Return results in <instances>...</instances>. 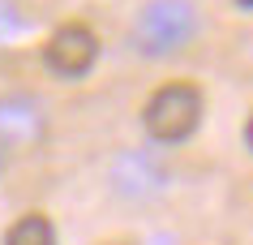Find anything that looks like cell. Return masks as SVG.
I'll list each match as a JSON object with an SVG mask.
<instances>
[{
	"label": "cell",
	"mask_w": 253,
	"mask_h": 245,
	"mask_svg": "<svg viewBox=\"0 0 253 245\" xmlns=\"http://www.w3.org/2000/svg\"><path fill=\"white\" fill-rule=\"evenodd\" d=\"M142 125L163 147H176V142L193 138L198 125H202V91L193 82H168V86H159L146 99V108H142Z\"/></svg>",
	"instance_id": "obj_1"
},
{
	"label": "cell",
	"mask_w": 253,
	"mask_h": 245,
	"mask_svg": "<svg viewBox=\"0 0 253 245\" xmlns=\"http://www.w3.org/2000/svg\"><path fill=\"white\" fill-rule=\"evenodd\" d=\"M193 30H198V13L189 0H150L133 22V48L146 56H163L189 43Z\"/></svg>",
	"instance_id": "obj_2"
},
{
	"label": "cell",
	"mask_w": 253,
	"mask_h": 245,
	"mask_svg": "<svg viewBox=\"0 0 253 245\" xmlns=\"http://www.w3.org/2000/svg\"><path fill=\"white\" fill-rule=\"evenodd\" d=\"M43 60L56 78H86L99 60V39L90 26L82 22H65L60 30H52V39L43 48Z\"/></svg>",
	"instance_id": "obj_3"
},
{
	"label": "cell",
	"mask_w": 253,
	"mask_h": 245,
	"mask_svg": "<svg viewBox=\"0 0 253 245\" xmlns=\"http://www.w3.org/2000/svg\"><path fill=\"white\" fill-rule=\"evenodd\" d=\"M39 129H43V116L35 103H26V99L0 103V138L4 142H30V138H39Z\"/></svg>",
	"instance_id": "obj_4"
},
{
	"label": "cell",
	"mask_w": 253,
	"mask_h": 245,
	"mask_svg": "<svg viewBox=\"0 0 253 245\" xmlns=\"http://www.w3.org/2000/svg\"><path fill=\"white\" fill-rule=\"evenodd\" d=\"M0 245H56V228H52L47 215L30 211V215H22V219L9 224V232H4Z\"/></svg>",
	"instance_id": "obj_5"
},
{
	"label": "cell",
	"mask_w": 253,
	"mask_h": 245,
	"mask_svg": "<svg viewBox=\"0 0 253 245\" xmlns=\"http://www.w3.org/2000/svg\"><path fill=\"white\" fill-rule=\"evenodd\" d=\"M245 147L253 150V116H249V121H245Z\"/></svg>",
	"instance_id": "obj_6"
},
{
	"label": "cell",
	"mask_w": 253,
	"mask_h": 245,
	"mask_svg": "<svg viewBox=\"0 0 253 245\" xmlns=\"http://www.w3.org/2000/svg\"><path fill=\"white\" fill-rule=\"evenodd\" d=\"M236 4H240V9H253V0H236Z\"/></svg>",
	"instance_id": "obj_7"
}]
</instances>
